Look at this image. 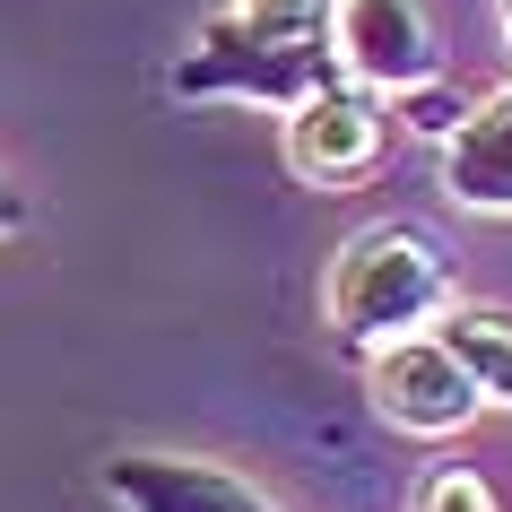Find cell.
<instances>
[{
  "label": "cell",
  "mask_w": 512,
  "mask_h": 512,
  "mask_svg": "<svg viewBox=\"0 0 512 512\" xmlns=\"http://www.w3.org/2000/svg\"><path fill=\"white\" fill-rule=\"evenodd\" d=\"M443 200L469 217H512V79L469 105L452 139H443Z\"/></svg>",
  "instance_id": "obj_7"
},
{
  "label": "cell",
  "mask_w": 512,
  "mask_h": 512,
  "mask_svg": "<svg viewBox=\"0 0 512 512\" xmlns=\"http://www.w3.org/2000/svg\"><path fill=\"white\" fill-rule=\"evenodd\" d=\"M235 18H252L261 35H330L339 0H235Z\"/></svg>",
  "instance_id": "obj_11"
},
{
  "label": "cell",
  "mask_w": 512,
  "mask_h": 512,
  "mask_svg": "<svg viewBox=\"0 0 512 512\" xmlns=\"http://www.w3.org/2000/svg\"><path fill=\"white\" fill-rule=\"evenodd\" d=\"M9 235H27V191L0 174V243H9Z\"/></svg>",
  "instance_id": "obj_12"
},
{
  "label": "cell",
  "mask_w": 512,
  "mask_h": 512,
  "mask_svg": "<svg viewBox=\"0 0 512 512\" xmlns=\"http://www.w3.org/2000/svg\"><path fill=\"white\" fill-rule=\"evenodd\" d=\"M452 252L426 235V226H365L356 243H339V261H330V287H322V313L339 330V348L374 356L391 339H417L452 313Z\"/></svg>",
  "instance_id": "obj_1"
},
{
  "label": "cell",
  "mask_w": 512,
  "mask_h": 512,
  "mask_svg": "<svg viewBox=\"0 0 512 512\" xmlns=\"http://www.w3.org/2000/svg\"><path fill=\"white\" fill-rule=\"evenodd\" d=\"M469 105H478V96H460V87L434 70V79H417V87H400V96H391V122H400L408 139H434V148H443V139L469 122Z\"/></svg>",
  "instance_id": "obj_9"
},
{
  "label": "cell",
  "mask_w": 512,
  "mask_h": 512,
  "mask_svg": "<svg viewBox=\"0 0 512 512\" xmlns=\"http://www.w3.org/2000/svg\"><path fill=\"white\" fill-rule=\"evenodd\" d=\"M434 339L478 374L486 408H512V304H452L434 322Z\"/></svg>",
  "instance_id": "obj_8"
},
{
  "label": "cell",
  "mask_w": 512,
  "mask_h": 512,
  "mask_svg": "<svg viewBox=\"0 0 512 512\" xmlns=\"http://www.w3.org/2000/svg\"><path fill=\"white\" fill-rule=\"evenodd\" d=\"M382 139H391V96H374L365 79H339L287 113V165L313 191H356L382 165Z\"/></svg>",
  "instance_id": "obj_4"
},
{
  "label": "cell",
  "mask_w": 512,
  "mask_h": 512,
  "mask_svg": "<svg viewBox=\"0 0 512 512\" xmlns=\"http://www.w3.org/2000/svg\"><path fill=\"white\" fill-rule=\"evenodd\" d=\"M105 495L122 512H287L270 504L261 486L243 478V469H226V460L209 452H113L105 460Z\"/></svg>",
  "instance_id": "obj_5"
},
{
  "label": "cell",
  "mask_w": 512,
  "mask_h": 512,
  "mask_svg": "<svg viewBox=\"0 0 512 512\" xmlns=\"http://www.w3.org/2000/svg\"><path fill=\"white\" fill-rule=\"evenodd\" d=\"M365 391H374L382 426H400V434H460V426L486 408L478 374H469L434 330L374 348V356H365Z\"/></svg>",
  "instance_id": "obj_3"
},
{
  "label": "cell",
  "mask_w": 512,
  "mask_h": 512,
  "mask_svg": "<svg viewBox=\"0 0 512 512\" xmlns=\"http://www.w3.org/2000/svg\"><path fill=\"white\" fill-rule=\"evenodd\" d=\"M504 35H512V0H504Z\"/></svg>",
  "instance_id": "obj_13"
},
{
  "label": "cell",
  "mask_w": 512,
  "mask_h": 512,
  "mask_svg": "<svg viewBox=\"0 0 512 512\" xmlns=\"http://www.w3.org/2000/svg\"><path fill=\"white\" fill-rule=\"evenodd\" d=\"M408 512H504V504H495V486H486L478 469H434V478L408 495Z\"/></svg>",
  "instance_id": "obj_10"
},
{
  "label": "cell",
  "mask_w": 512,
  "mask_h": 512,
  "mask_svg": "<svg viewBox=\"0 0 512 512\" xmlns=\"http://www.w3.org/2000/svg\"><path fill=\"white\" fill-rule=\"evenodd\" d=\"M339 61L348 79H365L374 96H400V87L434 79V27H426V0H339Z\"/></svg>",
  "instance_id": "obj_6"
},
{
  "label": "cell",
  "mask_w": 512,
  "mask_h": 512,
  "mask_svg": "<svg viewBox=\"0 0 512 512\" xmlns=\"http://www.w3.org/2000/svg\"><path fill=\"white\" fill-rule=\"evenodd\" d=\"M348 79V61H339V35H261L252 18H235V9H217L209 27L191 35V53L165 70V87L174 96H235V105H278L296 113L313 105L322 87Z\"/></svg>",
  "instance_id": "obj_2"
}]
</instances>
